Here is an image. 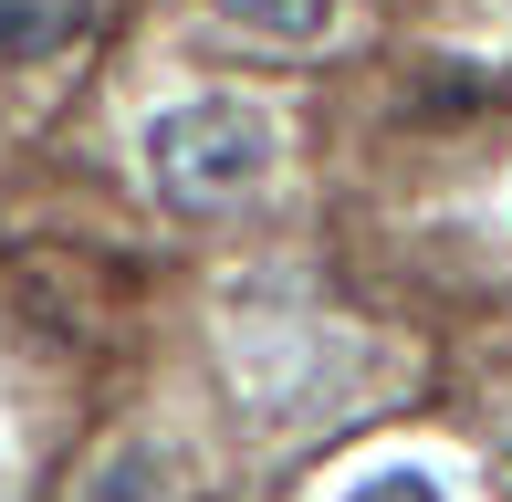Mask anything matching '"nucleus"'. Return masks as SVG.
Instances as JSON below:
<instances>
[{
  "mask_svg": "<svg viewBox=\"0 0 512 502\" xmlns=\"http://www.w3.org/2000/svg\"><path fill=\"white\" fill-rule=\"evenodd\" d=\"M95 0H0V63H42L63 42H84Z\"/></svg>",
  "mask_w": 512,
  "mask_h": 502,
  "instance_id": "f03ea898",
  "label": "nucleus"
},
{
  "mask_svg": "<svg viewBox=\"0 0 512 502\" xmlns=\"http://www.w3.org/2000/svg\"><path fill=\"white\" fill-rule=\"evenodd\" d=\"M345 502H450L439 482H418V471H377V482H356Z\"/></svg>",
  "mask_w": 512,
  "mask_h": 502,
  "instance_id": "20e7f679",
  "label": "nucleus"
},
{
  "mask_svg": "<svg viewBox=\"0 0 512 502\" xmlns=\"http://www.w3.org/2000/svg\"><path fill=\"white\" fill-rule=\"evenodd\" d=\"M220 21H241V32H262V42H314L324 21L345 11V0H209Z\"/></svg>",
  "mask_w": 512,
  "mask_h": 502,
  "instance_id": "7ed1b4c3",
  "label": "nucleus"
},
{
  "mask_svg": "<svg viewBox=\"0 0 512 502\" xmlns=\"http://www.w3.org/2000/svg\"><path fill=\"white\" fill-rule=\"evenodd\" d=\"M147 178L178 210H230V199H251L272 178V116L262 105H230V95L168 105L147 126Z\"/></svg>",
  "mask_w": 512,
  "mask_h": 502,
  "instance_id": "f257e3e1",
  "label": "nucleus"
}]
</instances>
